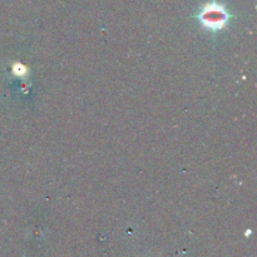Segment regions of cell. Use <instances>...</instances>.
<instances>
[{"mask_svg":"<svg viewBox=\"0 0 257 257\" xmlns=\"http://www.w3.org/2000/svg\"><path fill=\"white\" fill-rule=\"evenodd\" d=\"M201 19H202L206 27L217 29V28L223 27L226 20H227V14L221 5L213 3L205 8L202 14H201Z\"/></svg>","mask_w":257,"mask_h":257,"instance_id":"6da1fadb","label":"cell"}]
</instances>
